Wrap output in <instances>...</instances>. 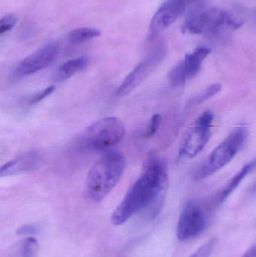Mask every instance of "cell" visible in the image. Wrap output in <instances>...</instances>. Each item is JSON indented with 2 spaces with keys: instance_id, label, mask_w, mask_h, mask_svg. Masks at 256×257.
I'll list each match as a JSON object with an SVG mask.
<instances>
[{
  "instance_id": "3",
  "label": "cell",
  "mask_w": 256,
  "mask_h": 257,
  "mask_svg": "<svg viewBox=\"0 0 256 257\" xmlns=\"http://www.w3.org/2000/svg\"><path fill=\"white\" fill-rule=\"evenodd\" d=\"M242 22L225 9L209 7L192 12L185 21V33L203 36H219L237 30Z\"/></svg>"
},
{
  "instance_id": "4",
  "label": "cell",
  "mask_w": 256,
  "mask_h": 257,
  "mask_svg": "<svg viewBox=\"0 0 256 257\" xmlns=\"http://www.w3.org/2000/svg\"><path fill=\"white\" fill-rule=\"evenodd\" d=\"M125 135L124 124L116 117H105L86 128L76 145L84 150H102L115 145Z\"/></svg>"
},
{
  "instance_id": "24",
  "label": "cell",
  "mask_w": 256,
  "mask_h": 257,
  "mask_svg": "<svg viewBox=\"0 0 256 257\" xmlns=\"http://www.w3.org/2000/svg\"><path fill=\"white\" fill-rule=\"evenodd\" d=\"M254 189H255V190H256V185L255 186V188H254Z\"/></svg>"
},
{
  "instance_id": "20",
  "label": "cell",
  "mask_w": 256,
  "mask_h": 257,
  "mask_svg": "<svg viewBox=\"0 0 256 257\" xmlns=\"http://www.w3.org/2000/svg\"><path fill=\"white\" fill-rule=\"evenodd\" d=\"M161 123H162V117L159 114L153 115L149 123L148 127L147 128V130L144 134V137H153L160 127Z\"/></svg>"
},
{
  "instance_id": "16",
  "label": "cell",
  "mask_w": 256,
  "mask_h": 257,
  "mask_svg": "<svg viewBox=\"0 0 256 257\" xmlns=\"http://www.w3.org/2000/svg\"><path fill=\"white\" fill-rule=\"evenodd\" d=\"M39 243L36 238L29 237L21 243L19 249V257H37Z\"/></svg>"
},
{
  "instance_id": "6",
  "label": "cell",
  "mask_w": 256,
  "mask_h": 257,
  "mask_svg": "<svg viewBox=\"0 0 256 257\" xmlns=\"http://www.w3.org/2000/svg\"><path fill=\"white\" fill-rule=\"evenodd\" d=\"M207 215L201 204L190 200L184 205L177 225V236L180 241H189L201 235L207 226Z\"/></svg>"
},
{
  "instance_id": "7",
  "label": "cell",
  "mask_w": 256,
  "mask_h": 257,
  "mask_svg": "<svg viewBox=\"0 0 256 257\" xmlns=\"http://www.w3.org/2000/svg\"><path fill=\"white\" fill-rule=\"evenodd\" d=\"M214 114L210 111L203 113L182 141L179 154L181 157H195L199 154L210 140Z\"/></svg>"
},
{
  "instance_id": "10",
  "label": "cell",
  "mask_w": 256,
  "mask_h": 257,
  "mask_svg": "<svg viewBox=\"0 0 256 257\" xmlns=\"http://www.w3.org/2000/svg\"><path fill=\"white\" fill-rule=\"evenodd\" d=\"M195 0H166L156 11L150 22V37H156L172 25Z\"/></svg>"
},
{
  "instance_id": "2",
  "label": "cell",
  "mask_w": 256,
  "mask_h": 257,
  "mask_svg": "<svg viewBox=\"0 0 256 257\" xmlns=\"http://www.w3.org/2000/svg\"><path fill=\"white\" fill-rule=\"evenodd\" d=\"M126 165V158L121 153L111 151L102 156L87 175V196L93 202L103 200L123 176Z\"/></svg>"
},
{
  "instance_id": "22",
  "label": "cell",
  "mask_w": 256,
  "mask_h": 257,
  "mask_svg": "<svg viewBox=\"0 0 256 257\" xmlns=\"http://www.w3.org/2000/svg\"><path fill=\"white\" fill-rule=\"evenodd\" d=\"M38 231H39V228L35 225H26V226L19 228L17 231V233L19 235H34V234L37 233Z\"/></svg>"
},
{
  "instance_id": "1",
  "label": "cell",
  "mask_w": 256,
  "mask_h": 257,
  "mask_svg": "<svg viewBox=\"0 0 256 257\" xmlns=\"http://www.w3.org/2000/svg\"><path fill=\"white\" fill-rule=\"evenodd\" d=\"M168 177L165 163L154 155L146 160L142 172L111 215V223L120 226L138 213L156 217L165 202Z\"/></svg>"
},
{
  "instance_id": "9",
  "label": "cell",
  "mask_w": 256,
  "mask_h": 257,
  "mask_svg": "<svg viewBox=\"0 0 256 257\" xmlns=\"http://www.w3.org/2000/svg\"><path fill=\"white\" fill-rule=\"evenodd\" d=\"M58 54L59 47L56 44H48L39 48L19 62L12 72V78H24L48 67L56 60Z\"/></svg>"
},
{
  "instance_id": "18",
  "label": "cell",
  "mask_w": 256,
  "mask_h": 257,
  "mask_svg": "<svg viewBox=\"0 0 256 257\" xmlns=\"http://www.w3.org/2000/svg\"><path fill=\"white\" fill-rule=\"evenodd\" d=\"M217 238H213L204 243L193 254L189 257H210L217 244Z\"/></svg>"
},
{
  "instance_id": "21",
  "label": "cell",
  "mask_w": 256,
  "mask_h": 257,
  "mask_svg": "<svg viewBox=\"0 0 256 257\" xmlns=\"http://www.w3.org/2000/svg\"><path fill=\"white\" fill-rule=\"evenodd\" d=\"M54 90H55V87H54V86H50V87H47L46 89L42 90V91L38 93L36 96H33V97L30 99V103L32 104V105H34V104L41 102V101L43 100L44 99L50 96Z\"/></svg>"
},
{
  "instance_id": "11",
  "label": "cell",
  "mask_w": 256,
  "mask_h": 257,
  "mask_svg": "<svg viewBox=\"0 0 256 257\" xmlns=\"http://www.w3.org/2000/svg\"><path fill=\"white\" fill-rule=\"evenodd\" d=\"M164 55L165 50L159 48L151 55L138 63L135 69L123 80V83L117 89V96H124L133 91L143 81H145L158 63L162 60Z\"/></svg>"
},
{
  "instance_id": "19",
  "label": "cell",
  "mask_w": 256,
  "mask_h": 257,
  "mask_svg": "<svg viewBox=\"0 0 256 257\" xmlns=\"http://www.w3.org/2000/svg\"><path fill=\"white\" fill-rule=\"evenodd\" d=\"M18 22V18L15 14L9 13L4 15L0 21V35L10 31Z\"/></svg>"
},
{
  "instance_id": "14",
  "label": "cell",
  "mask_w": 256,
  "mask_h": 257,
  "mask_svg": "<svg viewBox=\"0 0 256 257\" xmlns=\"http://www.w3.org/2000/svg\"><path fill=\"white\" fill-rule=\"evenodd\" d=\"M255 167L256 160H254L253 161L250 162V163L246 164L244 167L242 168L240 172L236 174V175L233 177L232 179H231V181L227 184L226 187L221 192L219 198H218V202H223L224 201L226 200L228 196L237 189V187H238V186L240 185L242 181H243V180L246 178V176H247L249 173H250Z\"/></svg>"
},
{
  "instance_id": "17",
  "label": "cell",
  "mask_w": 256,
  "mask_h": 257,
  "mask_svg": "<svg viewBox=\"0 0 256 257\" xmlns=\"http://www.w3.org/2000/svg\"><path fill=\"white\" fill-rule=\"evenodd\" d=\"M221 89H222V85H221V84H213V85L209 87L208 88L206 89L198 97L193 99V101H192V105H195V104H196V105H199V104L202 103L204 101L210 99V98L213 97L215 95L219 93Z\"/></svg>"
},
{
  "instance_id": "15",
  "label": "cell",
  "mask_w": 256,
  "mask_h": 257,
  "mask_svg": "<svg viewBox=\"0 0 256 257\" xmlns=\"http://www.w3.org/2000/svg\"><path fill=\"white\" fill-rule=\"evenodd\" d=\"M100 30L93 27H80L72 30L69 34V40L73 43H81L99 37Z\"/></svg>"
},
{
  "instance_id": "12",
  "label": "cell",
  "mask_w": 256,
  "mask_h": 257,
  "mask_svg": "<svg viewBox=\"0 0 256 257\" xmlns=\"http://www.w3.org/2000/svg\"><path fill=\"white\" fill-rule=\"evenodd\" d=\"M42 164V157L36 151L23 153L21 155L3 165L0 169V176L18 175L34 172Z\"/></svg>"
},
{
  "instance_id": "23",
  "label": "cell",
  "mask_w": 256,
  "mask_h": 257,
  "mask_svg": "<svg viewBox=\"0 0 256 257\" xmlns=\"http://www.w3.org/2000/svg\"><path fill=\"white\" fill-rule=\"evenodd\" d=\"M243 257H256V246L249 249Z\"/></svg>"
},
{
  "instance_id": "5",
  "label": "cell",
  "mask_w": 256,
  "mask_h": 257,
  "mask_svg": "<svg viewBox=\"0 0 256 257\" xmlns=\"http://www.w3.org/2000/svg\"><path fill=\"white\" fill-rule=\"evenodd\" d=\"M248 134L247 128L244 126L231 131L212 151L208 160L198 172V178H207L228 165L243 148L247 140Z\"/></svg>"
},
{
  "instance_id": "8",
  "label": "cell",
  "mask_w": 256,
  "mask_h": 257,
  "mask_svg": "<svg viewBox=\"0 0 256 257\" xmlns=\"http://www.w3.org/2000/svg\"><path fill=\"white\" fill-rule=\"evenodd\" d=\"M210 48L200 47L177 63L168 73V81L172 87H180L185 83L197 76L201 69L203 63L210 53Z\"/></svg>"
},
{
  "instance_id": "13",
  "label": "cell",
  "mask_w": 256,
  "mask_h": 257,
  "mask_svg": "<svg viewBox=\"0 0 256 257\" xmlns=\"http://www.w3.org/2000/svg\"><path fill=\"white\" fill-rule=\"evenodd\" d=\"M89 59L87 57H80L68 60L61 65L56 72V79L58 81H66L75 74L87 67Z\"/></svg>"
}]
</instances>
